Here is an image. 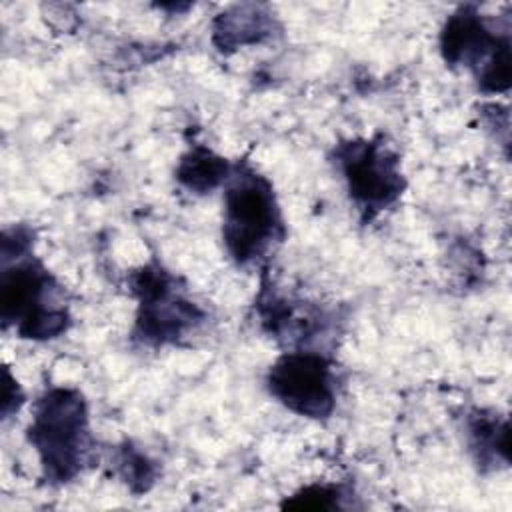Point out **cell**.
I'll use <instances>...</instances> for the list:
<instances>
[{
  "label": "cell",
  "instance_id": "1",
  "mask_svg": "<svg viewBox=\"0 0 512 512\" xmlns=\"http://www.w3.org/2000/svg\"><path fill=\"white\" fill-rule=\"evenodd\" d=\"M46 478L68 482L78 474L88 452V416L82 396L70 388L46 392L28 428Z\"/></svg>",
  "mask_w": 512,
  "mask_h": 512
},
{
  "label": "cell",
  "instance_id": "2",
  "mask_svg": "<svg viewBox=\"0 0 512 512\" xmlns=\"http://www.w3.org/2000/svg\"><path fill=\"white\" fill-rule=\"evenodd\" d=\"M282 230L272 186L252 170L234 176L224 194L222 236L230 256L248 264L260 258Z\"/></svg>",
  "mask_w": 512,
  "mask_h": 512
},
{
  "label": "cell",
  "instance_id": "3",
  "mask_svg": "<svg viewBox=\"0 0 512 512\" xmlns=\"http://www.w3.org/2000/svg\"><path fill=\"white\" fill-rule=\"evenodd\" d=\"M56 288L54 278L36 262L4 268L0 284L4 324H14L24 338L44 340L64 332L68 312L54 302Z\"/></svg>",
  "mask_w": 512,
  "mask_h": 512
},
{
  "label": "cell",
  "instance_id": "4",
  "mask_svg": "<svg viewBox=\"0 0 512 512\" xmlns=\"http://www.w3.org/2000/svg\"><path fill=\"white\" fill-rule=\"evenodd\" d=\"M440 46L446 62L476 68L482 90H508L512 78L508 36H494L474 8H460L448 18Z\"/></svg>",
  "mask_w": 512,
  "mask_h": 512
},
{
  "label": "cell",
  "instance_id": "5",
  "mask_svg": "<svg viewBox=\"0 0 512 512\" xmlns=\"http://www.w3.org/2000/svg\"><path fill=\"white\" fill-rule=\"evenodd\" d=\"M336 160L350 196L366 212L390 206L404 190L398 158L382 142L354 140L342 144L336 150Z\"/></svg>",
  "mask_w": 512,
  "mask_h": 512
},
{
  "label": "cell",
  "instance_id": "6",
  "mask_svg": "<svg viewBox=\"0 0 512 512\" xmlns=\"http://www.w3.org/2000/svg\"><path fill=\"white\" fill-rule=\"evenodd\" d=\"M268 390L288 410L308 418L328 416L336 400L332 368L314 352L284 354L268 372Z\"/></svg>",
  "mask_w": 512,
  "mask_h": 512
},
{
  "label": "cell",
  "instance_id": "7",
  "mask_svg": "<svg viewBox=\"0 0 512 512\" xmlns=\"http://www.w3.org/2000/svg\"><path fill=\"white\" fill-rule=\"evenodd\" d=\"M140 310L136 320L138 336L146 342H168L194 328L202 312L176 290L172 278L160 268H144L136 276Z\"/></svg>",
  "mask_w": 512,
  "mask_h": 512
},
{
  "label": "cell",
  "instance_id": "8",
  "mask_svg": "<svg viewBox=\"0 0 512 512\" xmlns=\"http://www.w3.org/2000/svg\"><path fill=\"white\" fill-rule=\"evenodd\" d=\"M214 32L222 48L258 42L268 32V14H262L258 6H240L222 14Z\"/></svg>",
  "mask_w": 512,
  "mask_h": 512
},
{
  "label": "cell",
  "instance_id": "9",
  "mask_svg": "<svg viewBox=\"0 0 512 512\" xmlns=\"http://www.w3.org/2000/svg\"><path fill=\"white\" fill-rule=\"evenodd\" d=\"M228 172V164L224 158L214 156L206 148H194L190 150L176 170L178 180L196 192H206L218 186Z\"/></svg>",
  "mask_w": 512,
  "mask_h": 512
},
{
  "label": "cell",
  "instance_id": "10",
  "mask_svg": "<svg viewBox=\"0 0 512 512\" xmlns=\"http://www.w3.org/2000/svg\"><path fill=\"white\" fill-rule=\"evenodd\" d=\"M472 446L478 450L480 458L484 460L488 454L500 456L504 462L508 460V426L506 422H498L488 416H476L470 424Z\"/></svg>",
  "mask_w": 512,
  "mask_h": 512
},
{
  "label": "cell",
  "instance_id": "11",
  "mask_svg": "<svg viewBox=\"0 0 512 512\" xmlns=\"http://www.w3.org/2000/svg\"><path fill=\"white\" fill-rule=\"evenodd\" d=\"M338 490L330 486H308L302 492H298L288 506L290 508H312V510H326L338 506Z\"/></svg>",
  "mask_w": 512,
  "mask_h": 512
}]
</instances>
